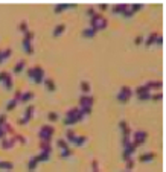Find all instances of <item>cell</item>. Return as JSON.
I'll return each mask as SVG.
<instances>
[{"label":"cell","mask_w":166,"mask_h":172,"mask_svg":"<svg viewBox=\"0 0 166 172\" xmlns=\"http://www.w3.org/2000/svg\"><path fill=\"white\" fill-rule=\"evenodd\" d=\"M55 134V128L52 125H43L38 131V137H40V142H47L50 143L52 142V137Z\"/></svg>","instance_id":"obj_1"},{"label":"cell","mask_w":166,"mask_h":172,"mask_svg":"<svg viewBox=\"0 0 166 172\" xmlns=\"http://www.w3.org/2000/svg\"><path fill=\"white\" fill-rule=\"evenodd\" d=\"M131 96H133V88L128 87V85H123V87L119 90L116 99H118L119 104H128L130 99H131Z\"/></svg>","instance_id":"obj_2"},{"label":"cell","mask_w":166,"mask_h":172,"mask_svg":"<svg viewBox=\"0 0 166 172\" xmlns=\"http://www.w3.org/2000/svg\"><path fill=\"white\" fill-rule=\"evenodd\" d=\"M148 139V133L142 129H137V131H131V142L136 145V146H140L143 145Z\"/></svg>","instance_id":"obj_3"},{"label":"cell","mask_w":166,"mask_h":172,"mask_svg":"<svg viewBox=\"0 0 166 172\" xmlns=\"http://www.w3.org/2000/svg\"><path fill=\"white\" fill-rule=\"evenodd\" d=\"M34 69V78H32V82L34 84H43L44 81V78H46V72L44 69L41 67V65H35Z\"/></svg>","instance_id":"obj_4"},{"label":"cell","mask_w":166,"mask_h":172,"mask_svg":"<svg viewBox=\"0 0 166 172\" xmlns=\"http://www.w3.org/2000/svg\"><path fill=\"white\" fill-rule=\"evenodd\" d=\"M34 111H35V107L34 105H28L26 108H24V113H23V117L18 119V125H26L31 122V119L34 116Z\"/></svg>","instance_id":"obj_5"},{"label":"cell","mask_w":166,"mask_h":172,"mask_svg":"<svg viewBox=\"0 0 166 172\" xmlns=\"http://www.w3.org/2000/svg\"><path fill=\"white\" fill-rule=\"evenodd\" d=\"M95 104V98L92 95H81L79 96V108H84V107H93Z\"/></svg>","instance_id":"obj_6"},{"label":"cell","mask_w":166,"mask_h":172,"mask_svg":"<svg viewBox=\"0 0 166 172\" xmlns=\"http://www.w3.org/2000/svg\"><path fill=\"white\" fill-rule=\"evenodd\" d=\"M136 149H137V146H136V145L131 142L128 148L122 149V160H123V162H126V160H130V158H133V155H134Z\"/></svg>","instance_id":"obj_7"},{"label":"cell","mask_w":166,"mask_h":172,"mask_svg":"<svg viewBox=\"0 0 166 172\" xmlns=\"http://www.w3.org/2000/svg\"><path fill=\"white\" fill-rule=\"evenodd\" d=\"M14 145H15L14 136H11V137H3L2 140H0V146H2L3 149H12V148H14Z\"/></svg>","instance_id":"obj_8"},{"label":"cell","mask_w":166,"mask_h":172,"mask_svg":"<svg viewBox=\"0 0 166 172\" xmlns=\"http://www.w3.org/2000/svg\"><path fill=\"white\" fill-rule=\"evenodd\" d=\"M75 8H76V3H58V5H55L54 12L55 14H61L66 9H75Z\"/></svg>","instance_id":"obj_9"},{"label":"cell","mask_w":166,"mask_h":172,"mask_svg":"<svg viewBox=\"0 0 166 172\" xmlns=\"http://www.w3.org/2000/svg\"><path fill=\"white\" fill-rule=\"evenodd\" d=\"M119 128H120L122 137H131V128H130V125H128L126 121H120L119 122Z\"/></svg>","instance_id":"obj_10"},{"label":"cell","mask_w":166,"mask_h":172,"mask_svg":"<svg viewBox=\"0 0 166 172\" xmlns=\"http://www.w3.org/2000/svg\"><path fill=\"white\" fill-rule=\"evenodd\" d=\"M44 87L47 91H50V93H54V91H57V84L52 78H44V81H43Z\"/></svg>","instance_id":"obj_11"},{"label":"cell","mask_w":166,"mask_h":172,"mask_svg":"<svg viewBox=\"0 0 166 172\" xmlns=\"http://www.w3.org/2000/svg\"><path fill=\"white\" fill-rule=\"evenodd\" d=\"M143 85H145L149 91H152V90H162L163 82H162V81H148V82H145Z\"/></svg>","instance_id":"obj_12"},{"label":"cell","mask_w":166,"mask_h":172,"mask_svg":"<svg viewBox=\"0 0 166 172\" xmlns=\"http://www.w3.org/2000/svg\"><path fill=\"white\" fill-rule=\"evenodd\" d=\"M126 9H128V5H126V3H119V5L113 6L111 12H113V14H116V15H122Z\"/></svg>","instance_id":"obj_13"},{"label":"cell","mask_w":166,"mask_h":172,"mask_svg":"<svg viewBox=\"0 0 166 172\" xmlns=\"http://www.w3.org/2000/svg\"><path fill=\"white\" fill-rule=\"evenodd\" d=\"M3 87H5V90H8V91H11L12 88H14V81H12V75L11 73H6V78L3 79Z\"/></svg>","instance_id":"obj_14"},{"label":"cell","mask_w":166,"mask_h":172,"mask_svg":"<svg viewBox=\"0 0 166 172\" xmlns=\"http://www.w3.org/2000/svg\"><path fill=\"white\" fill-rule=\"evenodd\" d=\"M157 32H151L146 38H143V44L146 46V47H149V46H152V44H154L156 43V38H157Z\"/></svg>","instance_id":"obj_15"},{"label":"cell","mask_w":166,"mask_h":172,"mask_svg":"<svg viewBox=\"0 0 166 172\" xmlns=\"http://www.w3.org/2000/svg\"><path fill=\"white\" fill-rule=\"evenodd\" d=\"M139 160L142 162V163H149L152 160H156V154L154 152H145V154H142V155L139 157Z\"/></svg>","instance_id":"obj_16"},{"label":"cell","mask_w":166,"mask_h":172,"mask_svg":"<svg viewBox=\"0 0 166 172\" xmlns=\"http://www.w3.org/2000/svg\"><path fill=\"white\" fill-rule=\"evenodd\" d=\"M21 46H23V50L26 52L28 55H34V46H32V41L23 40V41H21Z\"/></svg>","instance_id":"obj_17"},{"label":"cell","mask_w":166,"mask_h":172,"mask_svg":"<svg viewBox=\"0 0 166 172\" xmlns=\"http://www.w3.org/2000/svg\"><path fill=\"white\" fill-rule=\"evenodd\" d=\"M64 31H66V24H64V23H59V24H57V26H55V29H54L52 35H54L55 38H58L59 35L64 34Z\"/></svg>","instance_id":"obj_18"},{"label":"cell","mask_w":166,"mask_h":172,"mask_svg":"<svg viewBox=\"0 0 166 172\" xmlns=\"http://www.w3.org/2000/svg\"><path fill=\"white\" fill-rule=\"evenodd\" d=\"M34 93H32V91H23V93H21V98H20V102L21 104H28V102H31L32 99H34Z\"/></svg>","instance_id":"obj_19"},{"label":"cell","mask_w":166,"mask_h":172,"mask_svg":"<svg viewBox=\"0 0 166 172\" xmlns=\"http://www.w3.org/2000/svg\"><path fill=\"white\" fill-rule=\"evenodd\" d=\"M24 67H26V61H24V60H20V61L14 65V70H12V72H14L15 75H20V73L24 70Z\"/></svg>","instance_id":"obj_20"},{"label":"cell","mask_w":166,"mask_h":172,"mask_svg":"<svg viewBox=\"0 0 166 172\" xmlns=\"http://www.w3.org/2000/svg\"><path fill=\"white\" fill-rule=\"evenodd\" d=\"M79 88L82 91V95H90V91H92V85H90V82H88V81H81Z\"/></svg>","instance_id":"obj_21"},{"label":"cell","mask_w":166,"mask_h":172,"mask_svg":"<svg viewBox=\"0 0 166 172\" xmlns=\"http://www.w3.org/2000/svg\"><path fill=\"white\" fill-rule=\"evenodd\" d=\"M75 140H76V133H75L72 128H69V129L66 131V142H67V143H75Z\"/></svg>","instance_id":"obj_22"},{"label":"cell","mask_w":166,"mask_h":172,"mask_svg":"<svg viewBox=\"0 0 166 172\" xmlns=\"http://www.w3.org/2000/svg\"><path fill=\"white\" fill-rule=\"evenodd\" d=\"M107 26H108V20L102 15V18H101V20L98 21V24H96V31H98V32H99V31H104Z\"/></svg>","instance_id":"obj_23"},{"label":"cell","mask_w":166,"mask_h":172,"mask_svg":"<svg viewBox=\"0 0 166 172\" xmlns=\"http://www.w3.org/2000/svg\"><path fill=\"white\" fill-rule=\"evenodd\" d=\"M38 148H40L41 152H52V145L47 143V142H40V145H38Z\"/></svg>","instance_id":"obj_24"},{"label":"cell","mask_w":166,"mask_h":172,"mask_svg":"<svg viewBox=\"0 0 166 172\" xmlns=\"http://www.w3.org/2000/svg\"><path fill=\"white\" fill-rule=\"evenodd\" d=\"M0 169L2 171H12L14 169V165H12V162H8V160H0Z\"/></svg>","instance_id":"obj_25"},{"label":"cell","mask_w":166,"mask_h":172,"mask_svg":"<svg viewBox=\"0 0 166 172\" xmlns=\"http://www.w3.org/2000/svg\"><path fill=\"white\" fill-rule=\"evenodd\" d=\"M102 18V14H98V12H96V14L90 18V28H93L95 31H96V24H98V21ZM98 32V31H96Z\"/></svg>","instance_id":"obj_26"},{"label":"cell","mask_w":166,"mask_h":172,"mask_svg":"<svg viewBox=\"0 0 166 172\" xmlns=\"http://www.w3.org/2000/svg\"><path fill=\"white\" fill-rule=\"evenodd\" d=\"M142 8H143V3H133V5H128V11L131 12L133 15L136 14L137 11H140V9H142Z\"/></svg>","instance_id":"obj_27"},{"label":"cell","mask_w":166,"mask_h":172,"mask_svg":"<svg viewBox=\"0 0 166 172\" xmlns=\"http://www.w3.org/2000/svg\"><path fill=\"white\" fill-rule=\"evenodd\" d=\"M96 34H98V32H96L93 28H87V29L82 31V37H84V38H93Z\"/></svg>","instance_id":"obj_28"},{"label":"cell","mask_w":166,"mask_h":172,"mask_svg":"<svg viewBox=\"0 0 166 172\" xmlns=\"http://www.w3.org/2000/svg\"><path fill=\"white\" fill-rule=\"evenodd\" d=\"M35 158H37V162H38V163H41V162H47L49 158H50V154H49V152H40L38 155H35Z\"/></svg>","instance_id":"obj_29"},{"label":"cell","mask_w":166,"mask_h":172,"mask_svg":"<svg viewBox=\"0 0 166 172\" xmlns=\"http://www.w3.org/2000/svg\"><path fill=\"white\" fill-rule=\"evenodd\" d=\"M37 166H38V162H37V158H35V155L29 160V163H28V171L29 172H34L35 169H37Z\"/></svg>","instance_id":"obj_30"},{"label":"cell","mask_w":166,"mask_h":172,"mask_svg":"<svg viewBox=\"0 0 166 172\" xmlns=\"http://www.w3.org/2000/svg\"><path fill=\"white\" fill-rule=\"evenodd\" d=\"M85 142H87V137L85 136H76V140H75V146H84L85 145Z\"/></svg>","instance_id":"obj_31"},{"label":"cell","mask_w":166,"mask_h":172,"mask_svg":"<svg viewBox=\"0 0 166 172\" xmlns=\"http://www.w3.org/2000/svg\"><path fill=\"white\" fill-rule=\"evenodd\" d=\"M58 119H59V114L57 111H49L47 113V121L49 122H57Z\"/></svg>","instance_id":"obj_32"},{"label":"cell","mask_w":166,"mask_h":172,"mask_svg":"<svg viewBox=\"0 0 166 172\" xmlns=\"http://www.w3.org/2000/svg\"><path fill=\"white\" fill-rule=\"evenodd\" d=\"M62 123H64L66 126H73L75 123H78V121H76L75 117H64L62 119Z\"/></svg>","instance_id":"obj_33"},{"label":"cell","mask_w":166,"mask_h":172,"mask_svg":"<svg viewBox=\"0 0 166 172\" xmlns=\"http://www.w3.org/2000/svg\"><path fill=\"white\" fill-rule=\"evenodd\" d=\"M72 155H73V151H72V148L62 149V151L59 152V157H61V158H69V157H72Z\"/></svg>","instance_id":"obj_34"},{"label":"cell","mask_w":166,"mask_h":172,"mask_svg":"<svg viewBox=\"0 0 166 172\" xmlns=\"http://www.w3.org/2000/svg\"><path fill=\"white\" fill-rule=\"evenodd\" d=\"M57 146H58L61 151H62V149H67V148H70V146H69V143H67L64 139H59V140H57Z\"/></svg>","instance_id":"obj_35"},{"label":"cell","mask_w":166,"mask_h":172,"mask_svg":"<svg viewBox=\"0 0 166 172\" xmlns=\"http://www.w3.org/2000/svg\"><path fill=\"white\" fill-rule=\"evenodd\" d=\"M18 31H20L23 35L26 34V32L29 31V28H28V21H24V20H23V21H20V24H18Z\"/></svg>","instance_id":"obj_36"},{"label":"cell","mask_w":166,"mask_h":172,"mask_svg":"<svg viewBox=\"0 0 166 172\" xmlns=\"http://www.w3.org/2000/svg\"><path fill=\"white\" fill-rule=\"evenodd\" d=\"M148 91H149V90H148V88H146L145 85H139V87H137V88H136V90L133 91V93H136V96H139V95H143V93H148Z\"/></svg>","instance_id":"obj_37"},{"label":"cell","mask_w":166,"mask_h":172,"mask_svg":"<svg viewBox=\"0 0 166 172\" xmlns=\"http://www.w3.org/2000/svg\"><path fill=\"white\" fill-rule=\"evenodd\" d=\"M134 158H130V160H126L125 162V171H128V172H131L133 169H134Z\"/></svg>","instance_id":"obj_38"},{"label":"cell","mask_w":166,"mask_h":172,"mask_svg":"<svg viewBox=\"0 0 166 172\" xmlns=\"http://www.w3.org/2000/svg\"><path fill=\"white\" fill-rule=\"evenodd\" d=\"M17 101H14V99H11V101H8V104H6V111H12L15 107H17Z\"/></svg>","instance_id":"obj_39"},{"label":"cell","mask_w":166,"mask_h":172,"mask_svg":"<svg viewBox=\"0 0 166 172\" xmlns=\"http://www.w3.org/2000/svg\"><path fill=\"white\" fill-rule=\"evenodd\" d=\"M162 99H163V93H162V91H157V93L151 95V99H149V101H154V102H160Z\"/></svg>","instance_id":"obj_40"},{"label":"cell","mask_w":166,"mask_h":172,"mask_svg":"<svg viewBox=\"0 0 166 172\" xmlns=\"http://www.w3.org/2000/svg\"><path fill=\"white\" fill-rule=\"evenodd\" d=\"M151 95H152L151 91H148V93H143V95H139V96H137V99H139L140 102H145V101H149V99H151Z\"/></svg>","instance_id":"obj_41"},{"label":"cell","mask_w":166,"mask_h":172,"mask_svg":"<svg viewBox=\"0 0 166 172\" xmlns=\"http://www.w3.org/2000/svg\"><path fill=\"white\" fill-rule=\"evenodd\" d=\"M3 129H5V133H6V134H12V136L15 134V133H14V128H12V125L8 123V122L3 125Z\"/></svg>","instance_id":"obj_42"},{"label":"cell","mask_w":166,"mask_h":172,"mask_svg":"<svg viewBox=\"0 0 166 172\" xmlns=\"http://www.w3.org/2000/svg\"><path fill=\"white\" fill-rule=\"evenodd\" d=\"M14 139H15V142H18V143H21V145H26V143H28L26 137L21 136V134H14Z\"/></svg>","instance_id":"obj_43"},{"label":"cell","mask_w":166,"mask_h":172,"mask_svg":"<svg viewBox=\"0 0 166 172\" xmlns=\"http://www.w3.org/2000/svg\"><path fill=\"white\" fill-rule=\"evenodd\" d=\"M130 143H131V137H122V149L128 148Z\"/></svg>","instance_id":"obj_44"},{"label":"cell","mask_w":166,"mask_h":172,"mask_svg":"<svg viewBox=\"0 0 166 172\" xmlns=\"http://www.w3.org/2000/svg\"><path fill=\"white\" fill-rule=\"evenodd\" d=\"M2 54H3V61H5V60H8V58L12 55V49H11V47L3 49V50H2Z\"/></svg>","instance_id":"obj_45"},{"label":"cell","mask_w":166,"mask_h":172,"mask_svg":"<svg viewBox=\"0 0 166 172\" xmlns=\"http://www.w3.org/2000/svg\"><path fill=\"white\" fill-rule=\"evenodd\" d=\"M34 37H35V34H34L32 31H28L26 34L23 35V40H28V41H32V40H34Z\"/></svg>","instance_id":"obj_46"},{"label":"cell","mask_w":166,"mask_h":172,"mask_svg":"<svg viewBox=\"0 0 166 172\" xmlns=\"http://www.w3.org/2000/svg\"><path fill=\"white\" fill-rule=\"evenodd\" d=\"M95 14H96V9H95L93 6L87 8V11H85V15H87V17H90V18H92V17H93Z\"/></svg>","instance_id":"obj_47"},{"label":"cell","mask_w":166,"mask_h":172,"mask_svg":"<svg viewBox=\"0 0 166 172\" xmlns=\"http://www.w3.org/2000/svg\"><path fill=\"white\" fill-rule=\"evenodd\" d=\"M134 44H136V46L143 44V37H142V35H137V37L134 38Z\"/></svg>","instance_id":"obj_48"},{"label":"cell","mask_w":166,"mask_h":172,"mask_svg":"<svg viewBox=\"0 0 166 172\" xmlns=\"http://www.w3.org/2000/svg\"><path fill=\"white\" fill-rule=\"evenodd\" d=\"M81 110V113L84 114V116H90L92 114V108L90 107H84V108H79Z\"/></svg>","instance_id":"obj_49"},{"label":"cell","mask_w":166,"mask_h":172,"mask_svg":"<svg viewBox=\"0 0 166 172\" xmlns=\"http://www.w3.org/2000/svg\"><path fill=\"white\" fill-rule=\"evenodd\" d=\"M21 93H23V91H21V90H15V93H14V98H12V99H14V101H17V102H20V98H21Z\"/></svg>","instance_id":"obj_50"},{"label":"cell","mask_w":166,"mask_h":172,"mask_svg":"<svg viewBox=\"0 0 166 172\" xmlns=\"http://www.w3.org/2000/svg\"><path fill=\"white\" fill-rule=\"evenodd\" d=\"M154 44H157V46H162V44H163V35H157Z\"/></svg>","instance_id":"obj_51"},{"label":"cell","mask_w":166,"mask_h":172,"mask_svg":"<svg viewBox=\"0 0 166 172\" xmlns=\"http://www.w3.org/2000/svg\"><path fill=\"white\" fill-rule=\"evenodd\" d=\"M6 122H8L6 121V114H0V126H3Z\"/></svg>","instance_id":"obj_52"},{"label":"cell","mask_w":166,"mask_h":172,"mask_svg":"<svg viewBox=\"0 0 166 172\" xmlns=\"http://www.w3.org/2000/svg\"><path fill=\"white\" fill-rule=\"evenodd\" d=\"M98 8H99V11H107L108 9V3H99Z\"/></svg>","instance_id":"obj_53"},{"label":"cell","mask_w":166,"mask_h":172,"mask_svg":"<svg viewBox=\"0 0 166 172\" xmlns=\"http://www.w3.org/2000/svg\"><path fill=\"white\" fill-rule=\"evenodd\" d=\"M26 75H28V78H29V79H32V78H34V69H32V67H29V69L26 70Z\"/></svg>","instance_id":"obj_54"},{"label":"cell","mask_w":166,"mask_h":172,"mask_svg":"<svg viewBox=\"0 0 166 172\" xmlns=\"http://www.w3.org/2000/svg\"><path fill=\"white\" fill-rule=\"evenodd\" d=\"M3 137H6V133H5V129H3V126H0V140H2Z\"/></svg>","instance_id":"obj_55"},{"label":"cell","mask_w":166,"mask_h":172,"mask_svg":"<svg viewBox=\"0 0 166 172\" xmlns=\"http://www.w3.org/2000/svg\"><path fill=\"white\" fill-rule=\"evenodd\" d=\"M6 73H8V72H0V84H2L3 79L6 78Z\"/></svg>","instance_id":"obj_56"},{"label":"cell","mask_w":166,"mask_h":172,"mask_svg":"<svg viewBox=\"0 0 166 172\" xmlns=\"http://www.w3.org/2000/svg\"><path fill=\"white\" fill-rule=\"evenodd\" d=\"M3 62V54H2V49H0V64Z\"/></svg>","instance_id":"obj_57"},{"label":"cell","mask_w":166,"mask_h":172,"mask_svg":"<svg viewBox=\"0 0 166 172\" xmlns=\"http://www.w3.org/2000/svg\"><path fill=\"white\" fill-rule=\"evenodd\" d=\"M122 172H128V171H122Z\"/></svg>","instance_id":"obj_58"}]
</instances>
